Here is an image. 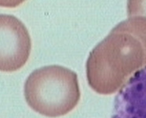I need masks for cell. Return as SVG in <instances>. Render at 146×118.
<instances>
[{
    "instance_id": "6da1fadb",
    "label": "cell",
    "mask_w": 146,
    "mask_h": 118,
    "mask_svg": "<svg viewBox=\"0 0 146 118\" xmlns=\"http://www.w3.org/2000/svg\"><path fill=\"white\" fill-rule=\"evenodd\" d=\"M26 101L35 111L49 117L64 115L78 104L80 93L76 73L58 65L33 72L24 86Z\"/></svg>"
},
{
    "instance_id": "7a4b0ae2",
    "label": "cell",
    "mask_w": 146,
    "mask_h": 118,
    "mask_svg": "<svg viewBox=\"0 0 146 118\" xmlns=\"http://www.w3.org/2000/svg\"><path fill=\"white\" fill-rule=\"evenodd\" d=\"M0 70L12 72L22 67L31 49L30 36L25 25L11 15L0 16Z\"/></svg>"
},
{
    "instance_id": "3957f363",
    "label": "cell",
    "mask_w": 146,
    "mask_h": 118,
    "mask_svg": "<svg viewBox=\"0 0 146 118\" xmlns=\"http://www.w3.org/2000/svg\"><path fill=\"white\" fill-rule=\"evenodd\" d=\"M143 85L141 83L138 84L137 86V89L138 91H141L143 88Z\"/></svg>"
},
{
    "instance_id": "277c9868",
    "label": "cell",
    "mask_w": 146,
    "mask_h": 118,
    "mask_svg": "<svg viewBox=\"0 0 146 118\" xmlns=\"http://www.w3.org/2000/svg\"><path fill=\"white\" fill-rule=\"evenodd\" d=\"M140 75V72L139 71L137 72L135 74V76L136 78L138 77Z\"/></svg>"
}]
</instances>
